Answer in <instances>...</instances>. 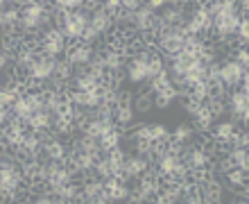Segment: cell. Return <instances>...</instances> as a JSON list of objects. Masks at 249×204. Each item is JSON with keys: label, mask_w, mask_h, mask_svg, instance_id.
<instances>
[{"label": "cell", "mask_w": 249, "mask_h": 204, "mask_svg": "<svg viewBox=\"0 0 249 204\" xmlns=\"http://www.w3.org/2000/svg\"><path fill=\"white\" fill-rule=\"evenodd\" d=\"M163 71H165L163 57L152 46H143L127 57L123 68V82H127L131 86H145L150 84L154 77H159Z\"/></svg>", "instance_id": "6da1fadb"}, {"label": "cell", "mask_w": 249, "mask_h": 204, "mask_svg": "<svg viewBox=\"0 0 249 204\" xmlns=\"http://www.w3.org/2000/svg\"><path fill=\"white\" fill-rule=\"evenodd\" d=\"M150 39H152L150 46L163 59H168V57H175V55H179L184 50L186 32H184V27H168V25H161L157 20V27H154Z\"/></svg>", "instance_id": "7a4b0ae2"}, {"label": "cell", "mask_w": 249, "mask_h": 204, "mask_svg": "<svg viewBox=\"0 0 249 204\" xmlns=\"http://www.w3.org/2000/svg\"><path fill=\"white\" fill-rule=\"evenodd\" d=\"M54 16V27L66 37L68 43H79L84 37L86 27H89V9H75V12H61L53 14Z\"/></svg>", "instance_id": "3957f363"}, {"label": "cell", "mask_w": 249, "mask_h": 204, "mask_svg": "<svg viewBox=\"0 0 249 204\" xmlns=\"http://www.w3.org/2000/svg\"><path fill=\"white\" fill-rule=\"evenodd\" d=\"M181 161L184 166L188 168L190 177L197 179L202 177L204 172L211 170V164H213V150H211V143H193V145H186L181 150Z\"/></svg>", "instance_id": "277c9868"}, {"label": "cell", "mask_w": 249, "mask_h": 204, "mask_svg": "<svg viewBox=\"0 0 249 204\" xmlns=\"http://www.w3.org/2000/svg\"><path fill=\"white\" fill-rule=\"evenodd\" d=\"M197 195L202 198L204 204H227L229 202V188L224 179L215 172H204L202 177L195 179Z\"/></svg>", "instance_id": "5b68a950"}, {"label": "cell", "mask_w": 249, "mask_h": 204, "mask_svg": "<svg viewBox=\"0 0 249 204\" xmlns=\"http://www.w3.org/2000/svg\"><path fill=\"white\" fill-rule=\"evenodd\" d=\"M84 7L89 9V27L98 34L100 41H109V34L113 37V14L107 12L102 2H84Z\"/></svg>", "instance_id": "8992f818"}, {"label": "cell", "mask_w": 249, "mask_h": 204, "mask_svg": "<svg viewBox=\"0 0 249 204\" xmlns=\"http://www.w3.org/2000/svg\"><path fill=\"white\" fill-rule=\"evenodd\" d=\"M184 32L188 34V37H202L204 41L211 37V32H213V19H211L206 2L193 7L188 23L184 25Z\"/></svg>", "instance_id": "52a82bcc"}, {"label": "cell", "mask_w": 249, "mask_h": 204, "mask_svg": "<svg viewBox=\"0 0 249 204\" xmlns=\"http://www.w3.org/2000/svg\"><path fill=\"white\" fill-rule=\"evenodd\" d=\"M245 77H247V68L240 66L233 57H224V59H220L217 82H220L227 91H236V89H240V84H243Z\"/></svg>", "instance_id": "ba28073f"}, {"label": "cell", "mask_w": 249, "mask_h": 204, "mask_svg": "<svg viewBox=\"0 0 249 204\" xmlns=\"http://www.w3.org/2000/svg\"><path fill=\"white\" fill-rule=\"evenodd\" d=\"M152 161L147 154H136V152H129L127 157H124V166H123V179L124 184H131V182H136V179H143L147 175H154L152 172Z\"/></svg>", "instance_id": "9c48e42d"}, {"label": "cell", "mask_w": 249, "mask_h": 204, "mask_svg": "<svg viewBox=\"0 0 249 204\" xmlns=\"http://www.w3.org/2000/svg\"><path fill=\"white\" fill-rule=\"evenodd\" d=\"M54 61L57 59H50L46 55H36V59H34L32 68L27 73L25 77V86H32V89H41L43 84H48L54 75Z\"/></svg>", "instance_id": "30bf717a"}, {"label": "cell", "mask_w": 249, "mask_h": 204, "mask_svg": "<svg viewBox=\"0 0 249 204\" xmlns=\"http://www.w3.org/2000/svg\"><path fill=\"white\" fill-rule=\"evenodd\" d=\"M68 48H71V43L66 41V37L57 30V27L48 30V32L39 39V53L50 57V59H61V57H66Z\"/></svg>", "instance_id": "8fae6325"}, {"label": "cell", "mask_w": 249, "mask_h": 204, "mask_svg": "<svg viewBox=\"0 0 249 204\" xmlns=\"http://www.w3.org/2000/svg\"><path fill=\"white\" fill-rule=\"evenodd\" d=\"M224 107H227V116H229V120H233V123H240L243 125V130L247 127V120H249V98L247 93L240 91V89H236V91H229L227 93V98H224Z\"/></svg>", "instance_id": "7c38bea8"}, {"label": "cell", "mask_w": 249, "mask_h": 204, "mask_svg": "<svg viewBox=\"0 0 249 204\" xmlns=\"http://www.w3.org/2000/svg\"><path fill=\"white\" fill-rule=\"evenodd\" d=\"M41 184H46L50 191L59 188V186L75 184V177L71 172L68 164H43V172H41Z\"/></svg>", "instance_id": "4fadbf2b"}, {"label": "cell", "mask_w": 249, "mask_h": 204, "mask_svg": "<svg viewBox=\"0 0 249 204\" xmlns=\"http://www.w3.org/2000/svg\"><path fill=\"white\" fill-rule=\"evenodd\" d=\"M193 7L188 2H165V7L159 12V23L168 27H184L190 19Z\"/></svg>", "instance_id": "5bb4252c"}, {"label": "cell", "mask_w": 249, "mask_h": 204, "mask_svg": "<svg viewBox=\"0 0 249 204\" xmlns=\"http://www.w3.org/2000/svg\"><path fill=\"white\" fill-rule=\"evenodd\" d=\"M68 154H71L68 141H64L59 136H53V138H48L46 143H43V148H41L39 161L41 164H66Z\"/></svg>", "instance_id": "9a60e30c"}, {"label": "cell", "mask_w": 249, "mask_h": 204, "mask_svg": "<svg viewBox=\"0 0 249 204\" xmlns=\"http://www.w3.org/2000/svg\"><path fill=\"white\" fill-rule=\"evenodd\" d=\"M66 102L71 107H79V109H84V111H93V109H98V107H102L107 102L105 100V91L100 89V91H72V89H68L66 91Z\"/></svg>", "instance_id": "2e32d148"}, {"label": "cell", "mask_w": 249, "mask_h": 204, "mask_svg": "<svg viewBox=\"0 0 249 204\" xmlns=\"http://www.w3.org/2000/svg\"><path fill=\"white\" fill-rule=\"evenodd\" d=\"M79 195L84 204H111L109 195H107L105 182H100L95 177H89L79 184Z\"/></svg>", "instance_id": "e0dca14e"}, {"label": "cell", "mask_w": 249, "mask_h": 204, "mask_svg": "<svg viewBox=\"0 0 249 204\" xmlns=\"http://www.w3.org/2000/svg\"><path fill=\"white\" fill-rule=\"evenodd\" d=\"M95 53H98V48L86 46V43L79 41V43H71L68 53H66V59L72 66V71H86L89 64L93 61V57H95Z\"/></svg>", "instance_id": "ac0fdd59"}, {"label": "cell", "mask_w": 249, "mask_h": 204, "mask_svg": "<svg viewBox=\"0 0 249 204\" xmlns=\"http://www.w3.org/2000/svg\"><path fill=\"white\" fill-rule=\"evenodd\" d=\"M25 134H27V127L23 125L16 116L0 130V138H2L5 148H9V150H18L20 143H23V138H25Z\"/></svg>", "instance_id": "d6986e66"}, {"label": "cell", "mask_w": 249, "mask_h": 204, "mask_svg": "<svg viewBox=\"0 0 249 204\" xmlns=\"http://www.w3.org/2000/svg\"><path fill=\"white\" fill-rule=\"evenodd\" d=\"M102 86L105 84L98 77H93L89 71H72V79H71V84H68V89L89 93V91H100Z\"/></svg>", "instance_id": "ffe728a7"}, {"label": "cell", "mask_w": 249, "mask_h": 204, "mask_svg": "<svg viewBox=\"0 0 249 204\" xmlns=\"http://www.w3.org/2000/svg\"><path fill=\"white\" fill-rule=\"evenodd\" d=\"M236 130L238 127H236L233 120H217L215 125H213V130H211V134H209V141L211 143H215V145H220V148H224L227 141L233 136Z\"/></svg>", "instance_id": "44dd1931"}, {"label": "cell", "mask_w": 249, "mask_h": 204, "mask_svg": "<svg viewBox=\"0 0 249 204\" xmlns=\"http://www.w3.org/2000/svg\"><path fill=\"white\" fill-rule=\"evenodd\" d=\"M220 154L224 157L227 166H229V170H247V150L245 148H220Z\"/></svg>", "instance_id": "7402d4cb"}, {"label": "cell", "mask_w": 249, "mask_h": 204, "mask_svg": "<svg viewBox=\"0 0 249 204\" xmlns=\"http://www.w3.org/2000/svg\"><path fill=\"white\" fill-rule=\"evenodd\" d=\"M105 188L111 204H123L129 200V184H124L123 179H116V177L105 179Z\"/></svg>", "instance_id": "603a6c76"}, {"label": "cell", "mask_w": 249, "mask_h": 204, "mask_svg": "<svg viewBox=\"0 0 249 204\" xmlns=\"http://www.w3.org/2000/svg\"><path fill=\"white\" fill-rule=\"evenodd\" d=\"M170 141H172V143H177V145H181V148L193 145L197 141L195 127L190 125V123H179V125L170 132Z\"/></svg>", "instance_id": "cb8c5ba5"}, {"label": "cell", "mask_w": 249, "mask_h": 204, "mask_svg": "<svg viewBox=\"0 0 249 204\" xmlns=\"http://www.w3.org/2000/svg\"><path fill=\"white\" fill-rule=\"evenodd\" d=\"M147 91H150L152 95H161V93H175V91H179V89L175 86V82L170 79L168 71H163L159 77H154L150 84H147Z\"/></svg>", "instance_id": "d4e9b609"}, {"label": "cell", "mask_w": 249, "mask_h": 204, "mask_svg": "<svg viewBox=\"0 0 249 204\" xmlns=\"http://www.w3.org/2000/svg\"><path fill=\"white\" fill-rule=\"evenodd\" d=\"M53 79L68 89V84H71V79H72V66L68 64V59H66V57H61V59L54 61V75H53Z\"/></svg>", "instance_id": "484cf974"}, {"label": "cell", "mask_w": 249, "mask_h": 204, "mask_svg": "<svg viewBox=\"0 0 249 204\" xmlns=\"http://www.w3.org/2000/svg\"><path fill=\"white\" fill-rule=\"evenodd\" d=\"M123 136H124L123 130H120V127H113V130L105 132L98 138V143H100V148H102V152H109V150H113V148H120Z\"/></svg>", "instance_id": "4316f807"}, {"label": "cell", "mask_w": 249, "mask_h": 204, "mask_svg": "<svg viewBox=\"0 0 249 204\" xmlns=\"http://www.w3.org/2000/svg\"><path fill=\"white\" fill-rule=\"evenodd\" d=\"M27 130L30 132H48V130H53V116L48 111L34 113L32 118L27 120Z\"/></svg>", "instance_id": "83f0119b"}, {"label": "cell", "mask_w": 249, "mask_h": 204, "mask_svg": "<svg viewBox=\"0 0 249 204\" xmlns=\"http://www.w3.org/2000/svg\"><path fill=\"white\" fill-rule=\"evenodd\" d=\"M131 107H134V111L136 113H147L154 107V95H152L150 91H141L134 95V100H131Z\"/></svg>", "instance_id": "f1b7e54d"}, {"label": "cell", "mask_w": 249, "mask_h": 204, "mask_svg": "<svg viewBox=\"0 0 249 204\" xmlns=\"http://www.w3.org/2000/svg\"><path fill=\"white\" fill-rule=\"evenodd\" d=\"M177 98H181V91H175V93H161V95H154V107H157V109H168V107H170Z\"/></svg>", "instance_id": "f546056e"}, {"label": "cell", "mask_w": 249, "mask_h": 204, "mask_svg": "<svg viewBox=\"0 0 249 204\" xmlns=\"http://www.w3.org/2000/svg\"><path fill=\"white\" fill-rule=\"evenodd\" d=\"M231 57L240 64V66H245L247 68L249 66V55H247V46H238V48H233V53H231Z\"/></svg>", "instance_id": "4dcf8cb0"}, {"label": "cell", "mask_w": 249, "mask_h": 204, "mask_svg": "<svg viewBox=\"0 0 249 204\" xmlns=\"http://www.w3.org/2000/svg\"><path fill=\"white\" fill-rule=\"evenodd\" d=\"M141 5H143L141 0H120V7H123V9H127V12H136Z\"/></svg>", "instance_id": "1f68e13d"}]
</instances>
